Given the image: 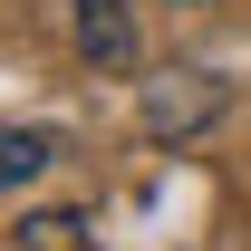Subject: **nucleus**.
Instances as JSON below:
<instances>
[{"mask_svg":"<svg viewBox=\"0 0 251 251\" xmlns=\"http://www.w3.org/2000/svg\"><path fill=\"white\" fill-rule=\"evenodd\" d=\"M77 49L87 68H135V0H77Z\"/></svg>","mask_w":251,"mask_h":251,"instance_id":"f03ea898","label":"nucleus"},{"mask_svg":"<svg viewBox=\"0 0 251 251\" xmlns=\"http://www.w3.org/2000/svg\"><path fill=\"white\" fill-rule=\"evenodd\" d=\"M20 242H29V251H97V242H87V222H77V213H39L29 232H20Z\"/></svg>","mask_w":251,"mask_h":251,"instance_id":"20e7f679","label":"nucleus"},{"mask_svg":"<svg viewBox=\"0 0 251 251\" xmlns=\"http://www.w3.org/2000/svg\"><path fill=\"white\" fill-rule=\"evenodd\" d=\"M49 155H58V135H39V126H0V193L29 184V174H49Z\"/></svg>","mask_w":251,"mask_h":251,"instance_id":"7ed1b4c3","label":"nucleus"},{"mask_svg":"<svg viewBox=\"0 0 251 251\" xmlns=\"http://www.w3.org/2000/svg\"><path fill=\"white\" fill-rule=\"evenodd\" d=\"M213 116H222V77L213 68H164L155 87H145V135H164V145L203 135Z\"/></svg>","mask_w":251,"mask_h":251,"instance_id":"f257e3e1","label":"nucleus"}]
</instances>
